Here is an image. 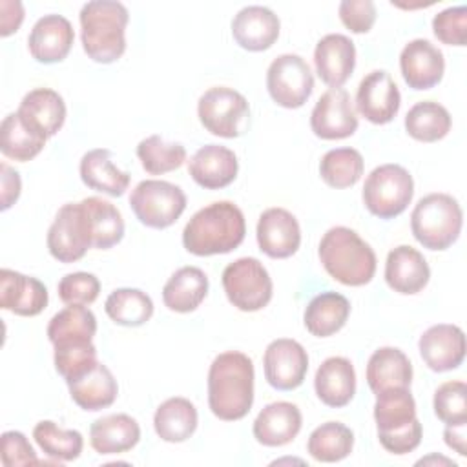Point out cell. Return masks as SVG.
Wrapping results in <instances>:
<instances>
[{"instance_id":"cell-19","label":"cell","mask_w":467,"mask_h":467,"mask_svg":"<svg viewBox=\"0 0 467 467\" xmlns=\"http://www.w3.org/2000/svg\"><path fill=\"white\" fill-rule=\"evenodd\" d=\"M314 66L327 86L341 88L356 66L354 42L341 33L325 35L314 49Z\"/></svg>"},{"instance_id":"cell-27","label":"cell","mask_w":467,"mask_h":467,"mask_svg":"<svg viewBox=\"0 0 467 467\" xmlns=\"http://www.w3.org/2000/svg\"><path fill=\"white\" fill-rule=\"evenodd\" d=\"M140 440V427L128 414H108L95 420L89 427V443L95 452L120 454L133 449Z\"/></svg>"},{"instance_id":"cell-45","label":"cell","mask_w":467,"mask_h":467,"mask_svg":"<svg viewBox=\"0 0 467 467\" xmlns=\"http://www.w3.org/2000/svg\"><path fill=\"white\" fill-rule=\"evenodd\" d=\"M432 407L445 425L467 423V385L463 381L441 383L434 392Z\"/></svg>"},{"instance_id":"cell-7","label":"cell","mask_w":467,"mask_h":467,"mask_svg":"<svg viewBox=\"0 0 467 467\" xmlns=\"http://www.w3.org/2000/svg\"><path fill=\"white\" fill-rule=\"evenodd\" d=\"M130 206L135 217L148 228L171 226L186 208L184 192L168 181H140L130 195Z\"/></svg>"},{"instance_id":"cell-32","label":"cell","mask_w":467,"mask_h":467,"mask_svg":"<svg viewBox=\"0 0 467 467\" xmlns=\"http://www.w3.org/2000/svg\"><path fill=\"white\" fill-rule=\"evenodd\" d=\"M67 387H69L71 400L80 409L89 412L113 405L119 394V385L115 376L102 363H97L95 368H91L82 378L67 383Z\"/></svg>"},{"instance_id":"cell-31","label":"cell","mask_w":467,"mask_h":467,"mask_svg":"<svg viewBox=\"0 0 467 467\" xmlns=\"http://www.w3.org/2000/svg\"><path fill=\"white\" fill-rule=\"evenodd\" d=\"M350 316V303L343 294L321 292L305 308L303 321L316 337H328L341 330Z\"/></svg>"},{"instance_id":"cell-12","label":"cell","mask_w":467,"mask_h":467,"mask_svg":"<svg viewBox=\"0 0 467 467\" xmlns=\"http://www.w3.org/2000/svg\"><path fill=\"white\" fill-rule=\"evenodd\" d=\"M310 128L323 140H339L354 135L358 115L348 91L343 88L327 89L310 113Z\"/></svg>"},{"instance_id":"cell-1","label":"cell","mask_w":467,"mask_h":467,"mask_svg":"<svg viewBox=\"0 0 467 467\" xmlns=\"http://www.w3.org/2000/svg\"><path fill=\"white\" fill-rule=\"evenodd\" d=\"M254 403V363L237 350L219 354L208 370V407L219 420H243Z\"/></svg>"},{"instance_id":"cell-26","label":"cell","mask_w":467,"mask_h":467,"mask_svg":"<svg viewBox=\"0 0 467 467\" xmlns=\"http://www.w3.org/2000/svg\"><path fill=\"white\" fill-rule=\"evenodd\" d=\"M314 389L327 407H345L356 394V370L350 359L341 356L327 358L316 370Z\"/></svg>"},{"instance_id":"cell-35","label":"cell","mask_w":467,"mask_h":467,"mask_svg":"<svg viewBox=\"0 0 467 467\" xmlns=\"http://www.w3.org/2000/svg\"><path fill=\"white\" fill-rule=\"evenodd\" d=\"M97 332V317L86 305H67L58 310L47 325L53 347L69 343H89Z\"/></svg>"},{"instance_id":"cell-3","label":"cell","mask_w":467,"mask_h":467,"mask_svg":"<svg viewBox=\"0 0 467 467\" xmlns=\"http://www.w3.org/2000/svg\"><path fill=\"white\" fill-rule=\"evenodd\" d=\"M80 38L84 53L99 64H111L126 51L130 13L115 0H93L80 9Z\"/></svg>"},{"instance_id":"cell-8","label":"cell","mask_w":467,"mask_h":467,"mask_svg":"<svg viewBox=\"0 0 467 467\" xmlns=\"http://www.w3.org/2000/svg\"><path fill=\"white\" fill-rule=\"evenodd\" d=\"M223 288L228 301L243 312L265 308L274 292L268 270L255 257H239L223 270Z\"/></svg>"},{"instance_id":"cell-14","label":"cell","mask_w":467,"mask_h":467,"mask_svg":"<svg viewBox=\"0 0 467 467\" xmlns=\"http://www.w3.org/2000/svg\"><path fill=\"white\" fill-rule=\"evenodd\" d=\"M400 104V89L387 71L376 69L361 78L356 93V109L368 122H390L398 115Z\"/></svg>"},{"instance_id":"cell-25","label":"cell","mask_w":467,"mask_h":467,"mask_svg":"<svg viewBox=\"0 0 467 467\" xmlns=\"http://www.w3.org/2000/svg\"><path fill=\"white\" fill-rule=\"evenodd\" d=\"M16 113L29 128L49 139L64 126L66 104L55 89L36 88L24 95Z\"/></svg>"},{"instance_id":"cell-29","label":"cell","mask_w":467,"mask_h":467,"mask_svg":"<svg viewBox=\"0 0 467 467\" xmlns=\"http://www.w3.org/2000/svg\"><path fill=\"white\" fill-rule=\"evenodd\" d=\"M80 179L82 182L100 193L120 197L130 186V173L119 170L111 161V151L106 148L89 150L80 159Z\"/></svg>"},{"instance_id":"cell-36","label":"cell","mask_w":467,"mask_h":467,"mask_svg":"<svg viewBox=\"0 0 467 467\" xmlns=\"http://www.w3.org/2000/svg\"><path fill=\"white\" fill-rule=\"evenodd\" d=\"M46 140L47 137L29 128L16 111L4 117L0 126V151L4 157L27 162L42 151Z\"/></svg>"},{"instance_id":"cell-21","label":"cell","mask_w":467,"mask_h":467,"mask_svg":"<svg viewBox=\"0 0 467 467\" xmlns=\"http://www.w3.org/2000/svg\"><path fill=\"white\" fill-rule=\"evenodd\" d=\"M239 162L235 153L221 144H206L199 148L188 162L192 179L206 190H221L237 177Z\"/></svg>"},{"instance_id":"cell-51","label":"cell","mask_w":467,"mask_h":467,"mask_svg":"<svg viewBox=\"0 0 467 467\" xmlns=\"http://www.w3.org/2000/svg\"><path fill=\"white\" fill-rule=\"evenodd\" d=\"M24 20V5L18 0H2L0 2V35L9 36L18 31Z\"/></svg>"},{"instance_id":"cell-33","label":"cell","mask_w":467,"mask_h":467,"mask_svg":"<svg viewBox=\"0 0 467 467\" xmlns=\"http://www.w3.org/2000/svg\"><path fill=\"white\" fill-rule=\"evenodd\" d=\"M374 420L378 436L409 429L416 418V401L409 389H389L376 394Z\"/></svg>"},{"instance_id":"cell-42","label":"cell","mask_w":467,"mask_h":467,"mask_svg":"<svg viewBox=\"0 0 467 467\" xmlns=\"http://www.w3.org/2000/svg\"><path fill=\"white\" fill-rule=\"evenodd\" d=\"M33 438L44 454L60 462H73L80 456L84 438L78 431L60 429L51 420H42L33 429Z\"/></svg>"},{"instance_id":"cell-2","label":"cell","mask_w":467,"mask_h":467,"mask_svg":"<svg viewBox=\"0 0 467 467\" xmlns=\"http://www.w3.org/2000/svg\"><path fill=\"white\" fill-rule=\"evenodd\" d=\"M246 234L244 215L230 201L212 202L192 215L182 230V244L193 255H217L235 250Z\"/></svg>"},{"instance_id":"cell-11","label":"cell","mask_w":467,"mask_h":467,"mask_svg":"<svg viewBox=\"0 0 467 467\" xmlns=\"http://www.w3.org/2000/svg\"><path fill=\"white\" fill-rule=\"evenodd\" d=\"M266 89L277 106L286 109L301 108L314 91L312 69L299 55H279L268 66Z\"/></svg>"},{"instance_id":"cell-4","label":"cell","mask_w":467,"mask_h":467,"mask_svg":"<svg viewBox=\"0 0 467 467\" xmlns=\"http://www.w3.org/2000/svg\"><path fill=\"white\" fill-rule=\"evenodd\" d=\"M319 261L327 274L347 286H363L376 274V254L354 230L334 226L319 241Z\"/></svg>"},{"instance_id":"cell-15","label":"cell","mask_w":467,"mask_h":467,"mask_svg":"<svg viewBox=\"0 0 467 467\" xmlns=\"http://www.w3.org/2000/svg\"><path fill=\"white\" fill-rule=\"evenodd\" d=\"M418 348L431 370L447 372L458 368L465 359V334L456 325H432L420 336Z\"/></svg>"},{"instance_id":"cell-48","label":"cell","mask_w":467,"mask_h":467,"mask_svg":"<svg viewBox=\"0 0 467 467\" xmlns=\"http://www.w3.org/2000/svg\"><path fill=\"white\" fill-rule=\"evenodd\" d=\"M0 460L5 467L35 465L38 463L36 452L27 438L18 431H5L0 438Z\"/></svg>"},{"instance_id":"cell-52","label":"cell","mask_w":467,"mask_h":467,"mask_svg":"<svg viewBox=\"0 0 467 467\" xmlns=\"http://www.w3.org/2000/svg\"><path fill=\"white\" fill-rule=\"evenodd\" d=\"M0 181H2V210L11 208V204L16 202L20 190H22V182H20V175L16 170L9 168L5 162L0 164Z\"/></svg>"},{"instance_id":"cell-17","label":"cell","mask_w":467,"mask_h":467,"mask_svg":"<svg viewBox=\"0 0 467 467\" xmlns=\"http://www.w3.org/2000/svg\"><path fill=\"white\" fill-rule=\"evenodd\" d=\"M401 77L412 89L434 88L445 71L443 53L425 38H414L400 53Z\"/></svg>"},{"instance_id":"cell-47","label":"cell","mask_w":467,"mask_h":467,"mask_svg":"<svg viewBox=\"0 0 467 467\" xmlns=\"http://www.w3.org/2000/svg\"><path fill=\"white\" fill-rule=\"evenodd\" d=\"M434 36L447 46H465L467 42V7L456 5L440 11L432 18Z\"/></svg>"},{"instance_id":"cell-9","label":"cell","mask_w":467,"mask_h":467,"mask_svg":"<svg viewBox=\"0 0 467 467\" xmlns=\"http://www.w3.org/2000/svg\"><path fill=\"white\" fill-rule=\"evenodd\" d=\"M93 248V228L86 206L64 204L47 230V250L60 263H75Z\"/></svg>"},{"instance_id":"cell-46","label":"cell","mask_w":467,"mask_h":467,"mask_svg":"<svg viewBox=\"0 0 467 467\" xmlns=\"http://www.w3.org/2000/svg\"><path fill=\"white\" fill-rule=\"evenodd\" d=\"M100 292V281L88 272L66 274L58 283V297L66 305H91Z\"/></svg>"},{"instance_id":"cell-6","label":"cell","mask_w":467,"mask_h":467,"mask_svg":"<svg viewBox=\"0 0 467 467\" xmlns=\"http://www.w3.org/2000/svg\"><path fill=\"white\" fill-rule=\"evenodd\" d=\"M412 195V175L400 164H381L365 179L363 204L379 219H394L403 213L410 204Z\"/></svg>"},{"instance_id":"cell-22","label":"cell","mask_w":467,"mask_h":467,"mask_svg":"<svg viewBox=\"0 0 467 467\" xmlns=\"http://www.w3.org/2000/svg\"><path fill=\"white\" fill-rule=\"evenodd\" d=\"M431 277V268L421 252L412 246L400 244L392 248L385 263L387 285L403 296L421 292Z\"/></svg>"},{"instance_id":"cell-49","label":"cell","mask_w":467,"mask_h":467,"mask_svg":"<svg viewBox=\"0 0 467 467\" xmlns=\"http://www.w3.org/2000/svg\"><path fill=\"white\" fill-rule=\"evenodd\" d=\"M339 18L352 33H368L376 22V5L372 0H343Z\"/></svg>"},{"instance_id":"cell-37","label":"cell","mask_w":467,"mask_h":467,"mask_svg":"<svg viewBox=\"0 0 467 467\" xmlns=\"http://www.w3.org/2000/svg\"><path fill=\"white\" fill-rule=\"evenodd\" d=\"M452 126L451 113L445 106L421 100L416 102L405 115V130L407 133L420 142H436L443 139Z\"/></svg>"},{"instance_id":"cell-40","label":"cell","mask_w":467,"mask_h":467,"mask_svg":"<svg viewBox=\"0 0 467 467\" xmlns=\"http://www.w3.org/2000/svg\"><path fill=\"white\" fill-rule=\"evenodd\" d=\"M82 204L88 210L93 228V248L108 250L124 237V221L117 206L100 197H86Z\"/></svg>"},{"instance_id":"cell-23","label":"cell","mask_w":467,"mask_h":467,"mask_svg":"<svg viewBox=\"0 0 467 467\" xmlns=\"http://www.w3.org/2000/svg\"><path fill=\"white\" fill-rule=\"evenodd\" d=\"M279 18L265 5H246L232 20L234 40L246 51H265L279 36Z\"/></svg>"},{"instance_id":"cell-28","label":"cell","mask_w":467,"mask_h":467,"mask_svg":"<svg viewBox=\"0 0 467 467\" xmlns=\"http://www.w3.org/2000/svg\"><path fill=\"white\" fill-rule=\"evenodd\" d=\"M412 381V365L403 350L381 347L374 350L367 363V383L374 394L389 389H409Z\"/></svg>"},{"instance_id":"cell-38","label":"cell","mask_w":467,"mask_h":467,"mask_svg":"<svg viewBox=\"0 0 467 467\" xmlns=\"http://www.w3.org/2000/svg\"><path fill=\"white\" fill-rule=\"evenodd\" d=\"M354 447V432L341 421H327L316 427L306 441L308 454L323 463L345 460Z\"/></svg>"},{"instance_id":"cell-18","label":"cell","mask_w":467,"mask_h":467,"mask_svg":"<svg viewBox=\"0 0 467 467\" xmlns=\"http://www.w3.org/2000/svg\"><path fill=\"white\" fill-rule=\"evenodd\" d=\"M75 40L71 22L62 15H44L38 18L27 36L31 57L40 64L62 62L71 51Z\"/></svg>"},{"instance_id":"cell-20","label":"cell","mask_w":467,"mask_h":467,"mask_svg":"<svg viewBox=\"0 0 467 467\" xmlns=\"http://www.w3.org/2000/svg\"><path fill=\"white\" fill-rule=\"evenodd\" d=\"M0 306L24 317L38 316L47 306V288L36 277L2 268Z\"/></svg>"},{"instance_id":"cell-30","label":"cell","mask_w":467,"mask_h":467,"mask_svg":"<svg viewBox=\"0 0 467 467\" xmlns=\"http://www.w3.org/2000/svg\"><path fill=\"white\" fill-rule=\"evenodd\" d=\"M208 294V277L197 266H182L171 274L162 288L164 305L179 314L193 312Z\"/></svg>"},{"instance_id":"cell-44","label":"cell","mask_w":467,"mask_h":467,"mask_svg":"<svg viewBox=\"0 0 467 467\" xmlns=\"http://www.w3.org/2000/svg\"><path fill=\"white\" fill-rule=\"evenodd\" d=\"M53 361H55L57 372L66 379V383H71V381L82 378L91 368H95L99 363L97 348L91 341L55 347Z\"/></svg>"},{"instance_id":"cell-53","label":"cell","mask_w":467,"mask_h":467,"mask_svg":"<svg viewBox=\"0 0 467 467\" xmlns=\"http://www.w3.org/2000/svg\"><path fill=\"white\" fill-rule=\"evenodd\" d=\"M465 425L467 423H462V425H447L445 431H443V438H445V443L454 449L460 456H465L467 454V449H465Z\"/></svg>"},{"instance_id":"cell-16","label":"cell","mask_w":467,"mask_h":467,"mask_svg":"<svg viewBox=\"0 0 467 467\" xmlns=\"http://www.w3.org/2000/svg\"><path fill=\"white\" fill-rule=\"evenodd\" d=\"M257 244L272 259L294 255L301 244V228L297 219L285 208H268L257 221Z\"/></svg>"},{"instance_id":"cell-39","label":"cell","mask_w":467,"mask_h":467,"mask_svg":"<svg viewBox=\"0 0 467 467\" xmlns=\"http://www.w3.org/2000/svg\"><path fill=\"white\" fill-rule=\"evenodd\" d=\"M104 310L117 325L140 327L153 316V301L139 288H117L108 296Z\"/></svg>"},{"instance_id":"cell-41","label":"cell","mask_w":467,"mask_h":467,"mask_svg":"<svg viewBox=\"0 0 467 467\" xmlns=\"http://www.w3.org/2000/svg\"><path fill=\"white\" fill-rule=\"evenodd\" d=\"M363 157L354 148L328 150L319 162L321 179L332 188H350L363 175Z\"/></svg>"},{"instance_id":"cell-13","label":"cell","mask_w":467,"mask_h":467,"mask_svg":"<svg viewBox=\"0 0 467 467\" xmlns=\"http://www.w3.org/2000/svg\"><path fill=\"white\" fill-rule=\"evenodd\" d=\"M265 378L277 390L297 389L308 370V354L301 343L288 337H279L268 343L263 356Z\"/></svg>"},{"instance_id":"cell-34","label":"cell","mask_w":467,"mask_h":467,"mask_svg":"<svg viewBox=\"0 0 467 467\" xmlns=\"http://www.w3.org/2000/svg\"><path fill=\"white\" fill-rule=\"evenodd\" d=\"M153 427L157 436L164 441H186L197 429V409L186 398H168L157 407L153 416Z\"/></svg>"},{"instance_id":"cell-5","label":"cell","mask_w":467,"mask_h":467,"mask_svg":"<svg viewBox=\"0 0 467 467\" xmlns=\"http://www.w3.org/2000/svg\"><path fill=\"white\" fill-rule=\"evenodd\" d=\"M463 212L449 193H429L418 201L410 213V230L429 250H447L462 232Z\"/></svg>"},{"instance_id":"cell-24","label":"cell","mask_w":467,"mask_h":467,"mask_svg":"<svg viewBox=\"0 0 467 467\" xmlns=\"http://www.w3.org/2000/svg\"><path fill=\"white\" fill-rule=\"evenodd\" d=\"M303 416L297 405L290 401H274L263 407L254 421V438L266 447L290 443L301 431Z\"/></svg>"},{"instance_id":"cell-43","label":"cell","mask_w":467,"mask_h":467,"mask_svg":"<svg viewBox=\"0 0 467 467\" xmlns=\"http://www.w3.org/2000/svg\"><path fill=\"white\" fill-rule=\"evenodd\" d=\"M137 157L150 175H161L181 168L186 150L181 142H166L161 135H150L139 142Z\"/></svg>"},{"instance_id":"cell-50","label":"cell","mask_w":467,"mask_h":467,"mask_svg":"<svg viewBox=\"0 0 467 467\" xmlns=\"http://www.w3.org/2000/svg\"><path fill=\"white\" fill-rule=\"evenodd\" d=\"M421 434H423V429L418 420L409 429L394 432V434L378 436V440L383 445V449L389 451L390 454H407V452H412L420 445Z\"/></svg>"},{"instance_id":"cell-10","label":"cell","mask_w":467,"mask_h":467,"mask_svg":"<svg viewBox=\"0 0 467 467\" xmlns=\"http://www.w3.org/2000/svg\"><path fill=\"white\" fill-rule=\"evenodd\" d=\"M248 113L250 108L244 95L226 86L206 89L197 102V115L204 130L223 139L239 137Z\"/></svg>"}]
</instances>
